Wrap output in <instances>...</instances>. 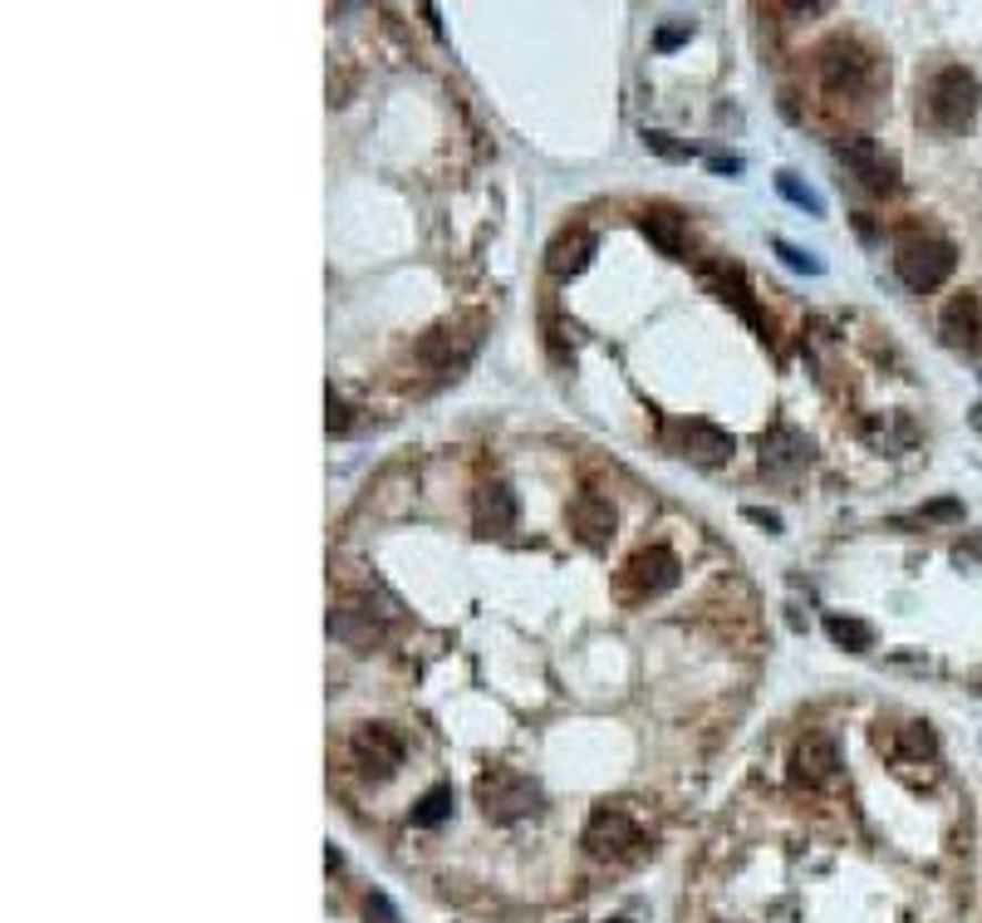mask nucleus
I'll list each match as a JSON object with an SVG mask.
<instances>
[{"label": "nucleus", "instance_id": "1", "mask_svg": "<svg viewBox=\"0 0 982 923\" xmlns=\"http://www.w3.org/2000/svg\"><path fill=\"white\" fill-rule=\"evenodd\" d=\"M816 74L830 99H860L874 89L879 60L855 40H830V44H820V54H816Z\"/></svg>", "mask_w": 982, "mask_h": 923}, {"label": "nucleus", "instance_id": "2", "mask_svg": "<svg viewBox=\"0 0 982 923\" xmlns=\"http://www.w3.org/2000/svg\"><path fill=\"white\" fill-rule=\"evenodd\" d=\"M923 113L939 133H963L978 113V79L963 64H943L923 89Z\"/></svg>", "mask_w": 982, "mask_h": 923}, {"label": "nucleus", "instance_id": "3", "mask_svg": "<svg viewBox=\"0 0 982 923\" xmlns=\"http://www.w3.org/2000/svg\"><path fill=\"white\" fill-rule=\"evenodd\" d=\"M477 806L487 811V820L511 825V820H526L541 811V786L516 767H491L477 777Z\"/></svg>", "mask_w": 982, "mask_h": 923}, {"label": "nucleus", "instance_id": "4", "mask_svg": "<svg viewBox=\"0 0 982 923\" xmlns=\"http://www.w3.org/2000/svg\"><path fill=\"white\" fill-rule=\"evenodd\" d=\"M673 585H678V555H673L668 545H644V551H634L620 575H614V595L624 604H648V599L668 595Z\"/></svg>", "mask_w": 982, "mask_h": 923}, {"label": "nucleus", "instance_id": "5", "mask_svg": "<svg viewBox=\"0 0 982 923\" xmlns=\"http://www.w3.org/2000/svg\"><path fill=\"white\" fill-rule=\"evenodd\" d=\"M953 266H958V250L939 242V236H904V242L894 246V276L919 295L939 290V285L953 276Z\"/></svg>", "mask_w": 982, "mask_h": 923}, {"label": "nucleus", "instance_id": "6", "mask_svg": "<svg viewBox=\"0 0 982 923\" xmlns=\"http://www.w3.org/2000/svg\"><path fill=\"white\" fill-rule=\"evenodd\" d=\"M836 157L845 163V173L860 182L865 192H899V163L894 153H884L870 133H840L836 139Z\"/></svg>", "mask_w": 982, "mask_h": 923}, {"label": "nucleus", "instance_id": "7", "mask_svg": "<svg viewBox=\"0 0 982 923\" xmlns=\"http://www.w3.org/2000/svg\"><path fill=\"white\" fill-rule=\"evenodd\" d=\"M644 850V830L634 825V816L624 811V806H600L595 816H590L585 825V854L590 860H634V854Z\"/></svg>", "mask_w": 982, "mask_h": 923}, {"label": "nucleus", "instance_id": "8", "mask_svg": "<svg viewBox=\"0 0 982 923\" xmlns=\"http://www.w3.org/2000/svg\"><path fill=\"white\" fill-rule=\"evenodd\" d=\"M349 757L354 767L364 771V777H393L398 767H403V737H398V727H383V722H369L359 727V732L349 737Z\"/></svg>", "mask_w": 982, "mask_h": 923}, {"label": "nucleus", "instance_id": "9", "mask_svg": "<svg viewBox=\"0 0 982 923\" xmlns=\"http://www.w3.org/2000/svg\"><path fill=\"white\" fill-rule=\"evenodd\" d=\"M673 438H678V452L688 462H698V466H723L727 458H733V432H723V428H713V423H703V418H693V423H678L673 428Z\"/></svg>", "mask_w": 982, "mask_h": 923}, {"label": "nucleus", "instance_id": "10", "mask_svg": "<svg viewBox=\"0 0 982 923\" xmlns=\"http://www.w3.org/2000/svg\"><path fill=\"white\" fill-rule=\"evenodd\" d=\"M477 339H482V335H477V325H472V329L442 325V329H432V335H422L418 359H422V363H432V369H442V373H452V369H462V363L472 359Z\"/></svg>", "mask_w": 982, "mask_h": 923}, {"label": "nucleus", "instance_id": "11", "mask_svg": "<svg viewBox=\"0 0 982 923\" xmlns=\"http://www.w3.org/2000/svg\"><path fill=\"white\" fill-rule=\"evenodd\" d=\"M516 492H511L507 482H482L477 486V496H472V521H477V531L482 535H507V531H516Z\"/></svg>", "mask_w": 982, "mask_h": 923}, {"label": "nucleus", "instance_id": "12", "mask_svg": "<svg viewBox=\"0 0 982 923\" xmlns=\"http://www.w3.org/2000/svg\"><path fill=\"white\" fill-rule=\"evenodd\" d=\"M791 771H796V781H806V786H830V781H836V771H840L836 742H830L826 732L801 737L796 751H791Z\"/></svg>", "mask_w": 982, "mask_h": 923}, {"label": "nucleus", "instance_id": "13", "mask_svg": "<svg viewBox=\"0 0 982 923\" xmlns=\"http://www.w3.org/2000/svg\"><path fill=\"white\" fill-rule=\"evenodd\" d=\"M939 329L953 349H982V295H953L939 315Z\"/></svg>", "mask_w": 982, "mask_h": 923}, {"label": "nucleus", "instance_id": "14", "mask_svg": "<svg viewBox=\"0 0 982 923\" xmlns=\"http://www.w3.org/2000/svg\"><path fill=\"white\" fill-rule=\"evenodd\" d=\"M570 526H575V535L590 545V551H600V545L614 541V526H620V516H614V506L604 501L600 492H580L575 506H570Z\"/></svg>", "mask_w": 982, "mask_h": 923}, {"label": "nucleus", "instance_id": "15", "mask_svg": "<svg viewBox=\"0 0 982 923\" xmlns=\"http://www.w3.org/2000/svg\"><path fill=\"white\" fill-rule=\"evenodd\" d=\"M590 256H595V232H585V226H565V232H555V242L545 246V266H551V276H580V270L590 266Z\"/></svg>", "mask_w": 982, "mask_h": 923}, {"label": "nucleus", "instance_id": "16", "mask_svg": "<svg viewBox=\"0 0 982 923\" xmlns=\"http://www.w3.org/2000/svg\"><path fill=\"white\" fill-rule=\"evenodd\" d=\"M874 747L889 751L894 767H909L919 757H933V732L923 722H904V727H879L874 732Z\"/></svg>", "mask_w": 982, "mask_h": 923}, {"label": "nucleus", "instance_id": "17", "mask_svg": "<svg viewBox=\"0 0 982 923\" xmlns=\"http://www.w3.org/2000/svg\"><path fill=\"white\" fill-rule=\"evenodd\" d=\"M329 634H335V639H345L349 648H369L374 639H379V624H374V609H369V604L345 599L335 614H329Z\"/></svg>", "mask_w": 982, "mask_h": 923}, {"label": "nucleus", "instance_id": "18", "mask_svg": "<svg viewBox=\"0 0 982 923\" xmlns=\"http://www.w3.org/2000/svg\"><path fill=\"white\" fill-rule=\"evenodd\" d=\"M638 226H644V236L664 250V256H678L683 250V216L673 207H648L644 216H638Z\"/></svg>", "mask_w": 982, "mask_h": 923}, {"label": "nucleus", "instance_id": "19", "mask_svg": "<svg viewBox=\"0 0 982 923\" xmlns=\"http://www.w3.org/2000/svg\"><path fill=\"white\" fill-rule=\"evenodd\" d=\"M806 462V442L796 438V432L776 428L761 438V466H771V472H791V466Z\"/></svg>", "mask_w": 982, "mask_h": 923}, {"label": "nucleus", "instance_id": "20", "mask_svg": "<svg viewBox=\"0 0 982 923\" xmlns=\"http://www.w3.org/2000/svg\"><path fill=\"white\" fill-rule=\"evenodd\" d=\"M452 806H457V796H452V786H432L428 796L413 806V825L418 830H432V825H442V820L452 816Z\"/></svg>", "mask_w": 982, "mask_h": 923}, {"label": "nucleus", "instance_id": "21", "mask_svg": "<svg viewBox=\"0 0 982 923\" xmlns=\"http://www.w3.org/2000/svg\"><path fill=\"white\" fill-rule=\"evenodd\" d=\"M826 634H830V639H836V644L855 648V654H860V648H870V644H874L870 624H860V619H840V614H830V619H826Z\"/></svg>", "mask_w": 982, "mask_h": 923}, {"label": "nucleus", "instance_id": "22", "mask_svg": "<svg viewBox=\"0 0 982 923\" xmlns=\"http://www.w3.org/2000/svg\"><path fill=\"white\" fill-rule=\"evenodd\" d=\"M776 192H781L791 207H801V212H810V216H820L826 212V202H820V192H810L806 182H796V173H776Z\"/></svg>", "mask_w": 982, "mask_h": 923}, {"label": "nucleus", "instance_id": "23", "mask_svg": "<svg viewBox=\"0 0 982 923\" xmlns=\"http://www.w3.org/2000/svg\"><path fill=\"white\" fill-rule=\"evenodd\" d=\"M776 246V256L786 260L791 270H801V276H820V260L810 256V250H801V246H791V242H771Z\"/></svg>", "mask_w": 982, "mask_h": 923}, {"label": "nucleus", "instance_id": "24", "mask_svg": "<svg viewBox=\"0 0 982 923\" xmlns=\"http://www.w3.org/2000/svg\"><path fill=\"white\" fill-rule=\"evenodd\" d=\"M644 143H648V147H654V153H658V157H673V163H688V157H693V147H683V143H673V139H668V133H658V129H648V133H644Z\"/></svg>", "mask_w": 982, "mask_h": 923}, {"label": "nucleus", "instance_id": "25", "mask_svg": "<svg viewBox=\"0 0 982 923\" xmlns=\"http://www.w3.org/2000/svg\"><path fill=\"white\" fill-rule=\"evenodd\" d=\"M329 432H339V438L349 432V408H345V398H335V393H329Z\"/></svg>", "mask_w": 982, "mask_h": 923}, {"label": "nucleus", "instance_id": "26", "mask_svg": "<svg viewBox=\"0 0 982 923\" xmlns=\"http://www.w3.org/2000/svg\"><path fill=\"white\" fill-rule=\"evenodd\" d=\"M741 516L751 521V526H767V531H781V516H776V511H761V506H747L741 511Z\"/></svg>", "mask_w": 982, "mask_h": 923}, {"label": "nucleus", "instance_id": "27", "mask_svg": "<svg viewBox=\"0 0 982 923\" xmlns=\"http://www.w3.org/2000/svg\"><path fill=\"white\" fill-rule=\"evenodd\" d=\"M369 919H379V923H398V914H393V904H388L383 894H369Z\"/></svg>", "mask_w": 982, "mask_h": 923}, {"label": "nucleus", "instance_id": "28", "mask_svg": "<svg viewBox=\"0 0 982 923\" xmlns=\"http://www.w3.org/2000/svg\"><path fill=\"white\" fill-rule=\"evenodd\" d=\"M683 40H688V25H668V30H658V35H654L658 50H673V44H683Z\"/></svg>", "mask_w": 982, "mask_h": 923}, {"label": "nucleus", "instance_id": "29", "mask_svg": "<svg viewBox=\"0 0 982 923\" xmlns=\"http://www.w3.org/2000/svg\"><path fill=\"white\" fill-rule=\"evenodd\" d=\"M707 167H713V173H741V157H707Z\"/></svg>", "mask_w": 982, "mask_h": 923}, {"label": "nucleus", "instance_id": "30", "mask_svg": "<svg viewBox=\"0 0 982 923\" xmlns=\"http://www.w3.org/2000/svg\"><path fill=\"white\" fill-rule=\"evenodd\" d=\"M610 923H630V919H610Z\"/></svg>", "mask_w": 982, "mask_h": 923}]
</instances>
